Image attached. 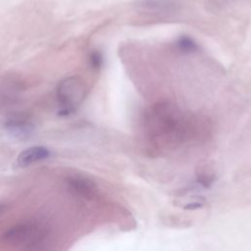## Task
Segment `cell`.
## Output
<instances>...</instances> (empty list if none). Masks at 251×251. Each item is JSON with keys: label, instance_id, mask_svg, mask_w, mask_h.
<instances>
[{"label": "cell", "instance_id": "cell-8", "mask_svg": "<svg viewBox=\"0 0 251 251\" xmlns=\"http://www.w3.org/2000/svg\"><path fill=\"white\" fill-rule=\"evenodd\" d=\"M88 62H89V66L93 70H99L103 66V62H104L102 53L99 50H92L89 53Z\"/></svg>", "mask_w": 251, "mask_h": 251}, {"label": "cell", "instance_id": "cell-5", "mask_svg": "<svg viewBox=\"0 0 251 251\" xmlns=\"http://www.w3.org/2000/svg\"><path fill=\"white\" fill-rule=\"evenodd\" d=\"M70 187L77 194L84 197H92L97 192V186L90 178L82 176H73L68 180Z\"/></svg>", "mask_w": 251, "mask_h": 251}, {"label": "cell", "instance_id": "cell-3", "mask_svg": "<svg viewBox=\"0 0 251 251\" xmlns=\"http://www.w3.org/2000/svg\"><path fill=\"white\" fill-rule=\"evenodd\" d=\"M5 130L15 138L26 139L35 130V124L32 118L25 113L16 112L7 116L3 123Z\"/></svg>", "mask_w": 251, "mask_h": 251}, {"label": "cell", "instance_id": "cell-6", "mask_svg": "<svg viewBox=\"0 0 251 251\" xmlns=\"http://www.w3.org/2000/svg\"><path fill=\"white\" fill-rule=\"evenodd\" d=\"M139 6L153 12H169L176 8V3L172 0H141Z\"/></svg>", "mask_w": 251, "mask_h": 251}, {"label": "cell", "instance_id": "cell-4", "mask_svg": "<svg viewBox=\"0 0 251 251\" xmlns=\"http://www.w3.org/2000/svg\"><path fill=\"white\" fill-rule=\"evenodd\" d=\"M50 151L44 146H31L22 151L17 158L19 167H27L35 163L46 160L50 157Z\"/></svg>", "mask_w": 251, "mask_h": 251}, {"label": "cell", "instance_id": "cell-2", "mask_svg": "<svg viewBox=\"0 0 251 251\" xmlns=\"http://www.w3.org/2000/svg\"><path fill=\"white\" fill-rule=\"evenodd\" d=\"M61 114L69 115L75 112L86 95V86L81 78L68 76L62 79L56 88Z\"/></svg>", "mask_w": 251, "mask_h": 251}, {"label": "cell", "instance_id": "cell-7", "mask_svg": "<svg viewBox=\"0 0 251 251\" xmlns=\"http://www.w3.org/2000/svg\"><path fill=\"white\" fill-rule=\"evenodd\" d=\"M176 49L183 54H191L198 50L196 41L188 35H181L176 41Z\"/></svg>", "mask_w": 251, "mask_h": 251}, {"label": "cell", "instance_id": "cell-1", "mask_svg": "<svg viewBox=\"0 0 251 251\" xmlns=\"http://www.w3.org/2000/svg\"><path fill=\"white\" fill-rule=\"evenodd\" d=\"M199 121L169 102L150 106L143 114L144 137L155 148L176 147L194 138Z\"/></svg>", "mask_w": 251, "mask_h": 251}]
</instances>
